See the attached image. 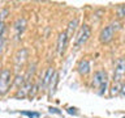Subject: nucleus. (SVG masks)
<instances>
[{
  "instance_id": "obj_1",
  "label": "nucleus",
  "mask_w": 125,
  "mask_h": 118,
  "mask_svg": "<svg viewBox=\"0 0 125 118\" xmlns=\"http://www.w3.org/2000/svg\"><path fill=\"white\" fill-rule=\"evenodd\" d=\"M91 85L94 89H99L98 93L100 94H104L105 90H107V85H108V75L105 71L100 70V71H96L93 76V81H91Z\"/></svg>"
},
{
  "instance_id": "obj_2",
  "label": "nucleus",
  "mask_w": 125,
  "mask_h": 118,
  "mask_svg": "<svg viewBox=\"0 0 125 118\" xmlns=\"http://www.w3.org/2000/svg\"><path fill=\"white\" fill-rule=\"evenodd\" d=\"M12 83H13V74L10 70L4 68L0 71V96H4L9 92Z\"/></svg>"
},
{
  "instance_id": "obj_3",
  "label": "nucleus",
  "mask_w": 125,
  "mask_h": 118,
  "mask_svg": "<svg viewBox=\"0 0 125 118\" xmlns=\"http://www.w3.org/2000/svg\"><path fill=\"white\" fill-rule=\"evenodd\" d=\"M119 29V22H111L109 25H107L103 30L100 31L99 39L102 43H109L113 39V35H115V31Z\"/></svg>"
},
{
  "instance_id": "obj_4",
  "label": "nucleus",
  "mask_w": 125,
  "mask_h": 118,
  "mask_svg": "<svg viewBox=\"0 0 125 118\" xmlns=\"http://www.w3.org/2000/svg\"><path fill=\"white\" fill-rule=\"evenodd\" d=\"M90 35H91V29H90V26L89 25H82L80 28V30H78V33H77L74 47H76V49H80L82 45H85V43L87 42Z\"/></svg>"
},
{
  "instance_id": "obj_5",
  "label": "nucleus",
  "mask_w": 125,
  "mask_h": 118,
  "mask_svg": "<svg viewBox=\"0 0 125 118\" xmlns=\"http://www.w3.org/2000/svg\"><path fill=\"white\" fill-rule=\"evenodd\" d=\"M125 77V57H120L115 63V68H113V81L121 83Z\"/></svg>"
},
{
  "instance_id": "obj_6",
  "label": "nucleus",
  "mask_w": 125,
  "mask_h": 118,
  "mask_svg": "<svg viewBox=\"0 0 125 118\" xmlns=\"http://www.w3.org/2000/svg\"><path fill=\"white\" fill-rule=\"evenodd\" d=\"M68 41H69V38H68V35H66L65 31H62V33L59 34V37H57V45H56L57 54L62 55V54L65 53L66 45H68Z\"/></svg>"
},
{
  "instance_id": "obj_7",
  "label": "nucleus",
  "mask_w": 125,
  "mask_h": 118,
  "mask_svg": "<svg viewBox=\"0 0 125 118\" xmlns=\"http://www.w3.org/2000/svg\"><path fill=\"white\" fill-rule=\"evenodd\" d=\"M13 28H14V30H16V37L18 38L20 35L23 33V30H25V28H26V20L23 18V17L17 18V21L14 22Z\"/></svg>"
},
{
  "instance_id": "obj_8",
  "label": "nucleus",
  "mask_w": 125,
  "mask_h": 118,
  "mask_svg": "<svg viewBox=\"0 0 125 118\" xmlns=\"http://www.w3.org/2000/svg\"><path fill=\"white\" fill-rule=\"evenodd\" d=\"M53 74H55V70L52 68V67H48L47 71H46V74H44V76H43V79H42V85H41L42 90H44L47 87H48L50 80H51V77L53 76Z\"/></svg>"
},
{
  "instance_id": "obj_9",
  "label": "nucleus",
  "mask_w": 125,
  "mask_h": 118,
  "mask_svg": "<svg viewBox=\"0 0 125 118\" xmlns=\"http://www.w3.org/2000/svg\"><path fill=\"white\" fill-rule=\"evenodd\" d=\"M27 58V50L26 49H21L18 50V53L16 54V58H14V63L17 67H21L23 64V62L26 60Z\"/></svg>"
},
{
  "instance_id": "obj_10",
  "label": "nucleus",
  "mask_w": 125,
  "mask_h": 118,
  "mask_svg": "<svg viewBox=\"0 0 125 118\" xmlns=\"http://www.w3.org/2000/svg\"><path fill=\"white\" fill-rule=\"evenodd\" d=\"M77 70H78V72H80V75L86 76V75L90 72V62L87 60V59H82V60L78 63Z\"/></svg>"
},
{
  "instance_id": "obj_11",
  "label": "nucleus",
  "mask_w": 125,
  "mask_h": 118,
  "mask_svg": "<svg viewBox=\"0 0 125 118\" xmlns=\"http://www.w3.org/2000/svg\"><path fill=\"white\" fill-rule=\"evenodd\" d=\"M77 26H78V18H73L72 21L69 22V25H68V31H65L66 35H68V38H70V37L74 34V31H76Z\"/></svg>"
},
{
  "instance_id": "obj_12",
  "label": "nucleus",
  "mask_w": 125,
  "mask_h": 118,
  "mask_svg": "<svg viewBox=\"0 0 125 118\" xmlns=\"http://www.w3.org/2000/svg\"><path fill=\"white\" fill-rule=\"evenodd\" d=\"M57 74L55 72L53 74V76L51 77V80H50V84H48V87H47V88L50 89V97L52 96V94L55 93V88H56V84H57Z\"/></svg>"
},
{
  "instance_id": "obj_13",
  "label": "nucleus",
  "mask_w": 125,
  "mask_h": 118,
  "mask_svg": "<svg viewBox=\"0 0 125 118\" xmlns=\"http://www.w3.org/2000/svg\"><path fill=\"white\" fill-rule=\"evenodd\" d=\"M120 90H121V83H113V85L111 87V96L120 94Z\"/></svg>"
},
{
  "instance_id": "obj_14",
  "label": "nucleus",
  "mask_w": 125,
  "mask_h": 118,
  "mask_svg": "<svg viewBox=\"0 0 125 118\" xmlns=\"http://www.w3.org/2000/svg\"><path fill=\"white\" fill-rule=\"evenodd\" d=\"M25 84V79H23L22 75H17L14 79V85L16 87H18V88H21V85Z\"/></svg>"
},
{
  "instance_id": "obj_15",
  "label": "nucleus",
  "mask_w": 125,
  "mask_h": 118,
  "mask_svg": "<svg viewBox=\"0 0 125 118\" xmlns=\"http://www.w3.org/2000/svg\"><path fill=\"white\" fill-rule=\"evenodd\" d=\"M8 13H9V9H3L1 12H0V22H4V20L7 18V16H8Z\"/></svg>"
},
{
  "instance_id": "obj_16",
  "label": "nucleus",
  "mask_w": 125,
  "mask_h": 118,
  "mask_svg": "<svg viewBox=\"0 0 125 118\" xmlns=\"http://www.w3.org/2000/svg\"><path fill=\"white\" fill-rule=\"evenodd\" d=\"M22 114H25V116L29 117V118H38L41 116L39 113H35V112H22Z\"/></svg>"
},
{
  "instance_id": "obj_17",
  "label": "nucleus",
  "mask_w": 125,
  "mask_h": 118,
  "mask_svg": "<svg viewBox=\"0 0 125 118\" xmlns=\"http://www.w3.org/2000/svg\"><path fill=\"white\" fill-rule=\"evenodd\" d=\"M117 15H119V17H124V16H125V7H120Z\"/></svg>"
},
{
  "instance_id": "obj_18",
  "label": "nucleus",
  "mask_w": 125,
  "mask_h": 118,
  "mask_svg": "<svg viewBox=\"0 0 125 118\" xmlns=\"http://www.w3.org/2000/svg\"><path fill=\"white\" fill-rule=\"evenodd\" d=\"M4 30H5V24H4V22H0V38L3 37Z\"/></svg>"
},
{
  "instance_id": "obj_19",
  "label": "nucleus",
  "mask_w": 125,
  "mask_h": 118,
  "mask_svg": "<svg viewBox=\"0 0 125 118\" xmlns=\"http://www.w3.org/2000/svg\"><path fill=\"white\" fill-rule=\"evenodd\" d=\"M50 112H51V113H56V114H60V113H61L57 108H50Z\"/></svg>"
},
{
  "instance_id": "obj_20",
  "label": "nucleus",
  "mask_w": 125,
  "mask_h": 118,
  "mask_svg": "<svg viewBox=\"0 0 125 118\" xmlns=\"http://www.w3.org/2000/svg\"><path fill=\"white\" fill-rule=\"evenodd\" d=\"M120 94H123V96H125V83H123V84H121V90H120Z\"/></svg>"
},
{
  "instance_id": "obj_21",
  "label": "nucleus",
  "mask_w": 125,
  "mask_h": 118,
  "mask_svg": "<svg viewBox=\"0 0 125 118\" xmlns=\"http://www.w3.org/2000/svg\"><path fill=\"white\" fill-rule=\"evenodd\" d=\"M3 47H4V38L1 37L0 38V54H1V51H3Z\"/></svg>"
},
{
  "instance_id": "obj_22",
  "label": "nucleus",
  "mask_w": 125,
  "mask_h": 118,
  "mask_svg": "<svg viewBox=\"0 0 125 118\" xmlns=\"http://www.w3.org/2000/svg\"><path fill=\"white\" fill-rule=\"evenodd\" d=\"M68 113H69V114H77L76 109H73V108H69V109H68Z\"/></svg>"
}]
</instances>
